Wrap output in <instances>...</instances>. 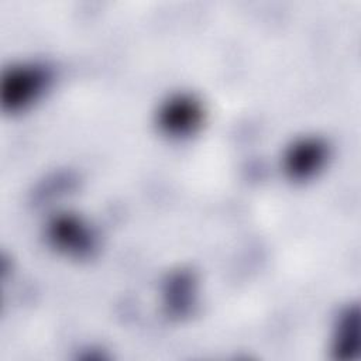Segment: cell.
I'll list each match as a JSON object with an SVG mask.
<instances>
[{"label": "cell", "instance_id": "1", "mask_svg": "<svg viewBox=\"0 0 361 361\" xmlns=\"http://www.w3.org/2000/svg\"><path fill=\"white\" fill-rule=\"evenodd\" d=\"M48 80V72L37 65H21L8 69L1 79L3 107L17 111L30 106L44 92Z\"/></svg>", "mask_w": 361, "mask_h": 361}, {"label": "cell", "instance_id": "2", "mask_svg": "<svg viewBox=\"0 0 361 361\" xmlns=\"http://www.w3.org/2000/svg\"><path fill=\"white\" fill-rule=\"evenodd\" d=\"M200 118L197 106L185 97L171 100L161 113V123L168 133L185 134L190 131Z\"/></svg>", "mask_w": 361, "mask_h": 361}, {"label": "cell", "instance_id": "3", "mask_svg": "<svg viewBox=\"0 0 361 361\" xmlns=\"http://www.w3.org/2000/svg\"><path fill=\"white\" fill-rule=\"evenodd\" d=\"M324 159V147L317 141H302L296 144L286 157L288 171L295 178H306L320 168Z\"/></svg>", "mask_w": 361, "mask_h": 361}, {"label": "cell", "instance_id": "4", "mask_svg": "<svg viewBox=\"0 0 361 361\" xmlns=\"http://www.w3.org/2000/svg\"><path fill=\"white\" fill-rule=\"evenodd\" d=\"M336 353L340 358H351L358 350V313L348 309L341 314L336 331Z\"/></svg>", "mask_w": 361, "mask_h": 361}, {"label": "cell", "instance_id": "5", "mask_svg": "<svg viewBox=\"0 0 361 361\" xmlns=\"http://www.w3.org/2000/svg\"><path fill=\"white\" fill-rule=\"evenodd\" d=\"M62 227H58V233H56V238L63 241L68 247H72L73 244H79L80 247H83L85 241L87 240L86 234L83 231L79 230L78 224H71L69 221L62 223Z\"/></svg>", "mask_w": 361, "mask_h": 361}]
</instances>
